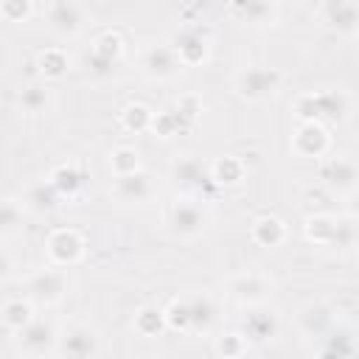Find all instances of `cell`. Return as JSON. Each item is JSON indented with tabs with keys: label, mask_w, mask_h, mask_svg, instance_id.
Returning a JSON list of instances; mask_svg holds the SVG:
<instances>
[{
	"label": "cell",
	"mask_w": 359,
	"mask_h": 359,
	"mask_svg": "<svg viewBox=\"0 0 359 359\" xmlns=\"http://www.w3.org/2000/svg\"><path fill=\"white\" fill-rule=\"evenodd\" d=\"M208 216L196 202H180L171 210V230L177 236H196L199 230H205Z\"/></svg>",
	"instance_id": "3957f363"
},
{
	"label": "cell",
	"mask_w": 359,
	"mask_h": 359,
	"mask_svg": "<svg viewBox=\"0 0 359 359\" xmlns=\"http://www.w3.org/2000/svg\"><path fill=\"white\" fill-rule=\"evenodd\" d=\"M244 331L252 337V339H266L275 334V317L266 314V311H252L247 320H244Z\"/></svg>",
	"instance_id": "7402d4cb"
},
{
	"label": "cell",
	"mask_w": 359,
	"mask_h": 359,
	"mask_svg": "<svg viewBox=\"0 0 359 359\" xmlns=\"http://www.w3.org/2000/svg\"><path fill=\"white\" fill-rule=\"evenodd\" d=\"M325 22L339 34H353L356 28V8L351 0H331L325 6Z\"/></svg>",
	"instance_id": "8fae6325"
},
{
	"label": "cell",
	"mask_w": 359,
	"mask_h": 359,
	"mask_svg": "<svg viewBox=\"0 0 359 359\" xmlns=\"http://www.w3.org/2000/svg\"><path fill=\"white\" fill-rule=\"evenodd\" d=\"M323 180L328 185H334L337 191H351L353 182H356V165L345 157H337V160H328L323 165Z\"/></svg>",
	"instance_id": "9c48e42d"
},
{
	"label": "cell",
	"mask_w": 359,
	"mask_h": 359,
	"mask_svg": "<svg viewBox=\"0 0 359 359\" xmlns=\"http://www.w3.org/2000/svg\"><path fill=\"white\" fill-rule=\"evenodd\" d=\"M188 303V328H208L213 320V306L208 297H191Z\"/></svg>",
	"instance_id": "ffe728a7"
},
{
	"label": "cell",
	"mask_w": 359,
	"mask_h": 359,
	"mask_svg": "<svg viewBox=\"0 0 359 359\" xmlns=\"http://www.w3.org/2000/svg\"><path fill=\"white\" fill-rule=\"evenodd\" d=\"M163 317H168V323H171L174 328H188V303H185V300L171 303L168 314H163Z\"/></svg>",
	"instance_id": "e575fe53"
},
{
	"label": "cell",
	"mask_w": 359,
	"mask_h": 359,
	"mask_svg": "<svg viewBox=\"0 0 359 359\" xmlns=\"http://www.w3.org/2000/svg\"><path fill=\"white\" fill-rule=\"evenodd\" d=\"M252 238L258 244H264V247H275L283 238V224L278 219H272V216H264V219H258L252 224Z\"/></svg>",
	"instance_id": "e0dca14e"
},
{
	"label": "cell",
	"mask_w": 359,
	"mask_h": 359,
	"mask_svg": "<svg viewBox=\"0 0 359 359\" xmlns=\"http://www.w3.org/2000/svg\"><path fill=\"white\" fill-rule=\"evenodd\" d=\"M81 247L84 244H81L79 233H73V230H59V233H53L48 238V252L59 264H73L81 255Z\"/></svg>",
	"instance_id": "8992f818"
},
{
	"label": "cell",
	"mask_w": 359,
	"mask_h": 359,
	"mask_svg": "<svg viewBox=\"0 0 359 359\" xmlns=\"http://www.w3.org/2000/svg\"><path fill=\"white\" fill-rule=\"evenodd\" d=\"M39 70L48 76V79H59L67 73V56L62 50H45L39 56Z\"/></svg>",
	"instance_id": "cb8c5ba5"
},
{
	"label": "cell",
	"mask_w": 359,
	"mask_h": 359,
	"mask_svg": "<svg viewBox=\"0 0 359 359\" xmlns=\"http://www.w3.org/2000/svg\"><path fill=\"white\" fill-rule=\"evenodd\" d=\"M160 328H163V314H160L157 309H143V311L137 314V331H140V334L151 337V334H157Z\"/></svg>",
	"instance_id": "4dcf8cb0"
},
{
	"label": "cell",
	"mask_w": 359,
	"mask_h": 359,
	"mask_svg": "<svg viewBox=\"0 0 359 359\" xmlns=\"http://www.w3.org/2000/svg\"><path fill=\"white\" fill-rule=\"evenodd\" d=\"M48 101H50V95H48L45 87H28V90H22V95H20V104H22V109H28V112H42V109L48 107Z\"/></svg>",
	"instance_id": "f1b7e54d"
},
{
	"label": "cell",
	"mask_w": 359,
	"mask_h": 359,
	"mask_svg": "<svg viewBox=\"0 0 359 359\" xmlns=\"http://www.w3.org/2000/svg\"><path fill=\"white\" fill-rule=\"evenodd\" d=\"M143 67H146V73H151L157 79H168V76L177 73L180 59H177L174 48H151L143 59Z\"/></svg>",
	"instance_id": "30bf717a"
},
{
	"label": "cell",
	"mask_w": 359,
	"mask_h": 359,
	"mask_svg": "<svg viewBox=\"0 0 359 359\" xmlns=\"http://www.w3.org/2000/svg\"><path fill=\"white\" fill-rule=\"evenodd\" d=\"M93 351H95V339H93V334L84 331V328L70 331V334L65 337V342H62V353H70V356H87V353H93Z\"/></svg>",
	"instance_id": "ac0fdd59"
},
{
	"label": "cell",
	"mask_w": 359,
	"mask_h": 359,
	"mask_svg": "<svg viewBox=\"0 0 359 359\" xmlns=\"http://www.w3.org/2000/svg\"><path fill=\"white\" fill-rule=\"evenodd\" d=\"M112 168H115V174L137 171V151H132V149H118V151L112 154Z\"/></svg>",
	"instance_id": "d6a6232c"
},
{
	"label": "cell",
	"mask_w": 359,
	"mask_h": 359,
	"mask_svg": "<svg viewBox=\"0 0 359 359\" xmlns=\"http://www.w3.org/2000/svg\"><path fill=\"white\" fill-rule=\"evenodd\" d=\"M3 323L20 331L22 325H28V323H31V309H28L25 303L14 300V303H8V306L3 309Z\"/></svg>",
	"instance_id": "4316f807"
},
{
	"label": "cell",
	"mask_w": 359,
	"mask_h": 359,
	"mask_svg": "<svg viewBox=\"0 0 359 359\" xmlns=\"http://www.w3.org/2000/svg\"><path fill=\"white\" fill-rule=\"evenodd\" d=\"M81 182H84V177H81V171L73 168V165H59V168L50 174V185H53L59 194H73V191L81 188Z\"/></svg>",
	"instance_id": "d6986e66"
},
{
	"label": "cell",
	"mask_w": 359,
	"mask_h": 359,
	"mask_svg": "<svg viewBox=\"0 0 359 359\" xmlns=\"http://www.w3.org/2000/svg\"><path fill=\"white\" fill-rule=\"evenodd\" d=\"M149 123H151V112H149L143 104H132V107L123 109V126H126V129L140 132V129H146Z\"/></svg>",
	"instance_id": "f546056e"
},
{
	"label": "cell",
	"mask_w": 359,
	"mask_h": 359,
	"mask_svg": "<svg viewBox=\"0 0 359 359\" xmlns=\"http://www.w3.org/2000/svg\"><path fill=\"white\" fill-rule=\"evenodd\" d=\"M233 292L241 300H258V297H264L269 292V283L264 278H258V275H247V278L233 280Z\"/></svg>",
	"instance_id": "44dd1931"
},
{
	"label": "cell",
	"mask_w": 359,
	"mask_h": 359,
	"mask_svg": "<svg viewBox=\"0 0 359 359\" xmlns=\"http://www.w3.org/2000/svg\"><path fill=\"white\" fill-rule=\"evenodd\" d=\"M174 180L182 188H199V191L213 182L210 171H205V165L199 160H194V157H185V160L174 163Z\"/></svg>",
	"instance_id": "52a82bcc"
},
{
	"label": "cell",
	"mask_w": 359,
	"mask_h": 359,
	"mask_svg": "<svg viewBox=\"0 0 359 359\" xmlns=\"http://www.w3.org/2000/svg\"><path fill=\"white\" fill-rule=\"evenodd\" d=\"M115 196L121 202H143V199H149L151 196V177L149 174H140V171L118 174Z\"/></svg>",
	"instance_id": "277c9868"
},
{
	"label": "cell",
	"mask_w": 359,
	"mask_h": 359,
	"mask_svg": "<svg viewBox=\"0 0 359 359\" xmlns=\"http://www.w3.org/2000/svg\"><path fill=\"white\" fill-rule=\"evenodd\" d=\"M48 22L56 34H76L81 28V8L73 0H53L48 11Z\"/></svg>",
	"instance_id": "5b68a950"
},
{
	"label": "cell",
	"mask_w": 359,
	"mask_h": 359,
	"mask_svg": "<svg viewBox=\"0 0 359 359\" xmlns=\"http://www.w3.org/2000/svg\"><path fill=\"white\" fill-rule=\"evenodd\" d=\"M334 241H337V247H351V244H353V222H351V219L334 224V238H331V244H334Z\"/></svg>",
	"instance_id": "836d02e7"
},
{
	"label": "cell",
	"mask_w": 359,
	"mask_h": 359,
	"mask_svg": "<svg viewBox=\"0 0 359 359\" xmlns=\"http://www.w3.org/2000/svg\"><path fill=\"white\" fill-rule=\"evenodd\" d=\"M325 143H328V137H325V132L314 123V121H309L306 126H300V132H297V137H294V146H297V151H303V154H320L323 149H325Z\"/></svg>",
	"instance_id": "9a60e30c"
},
{
	"label": "cell",
	"mask_w": 359,
	"mask_h": 359,
	"mask_svg": "<svg viewBox=\"0 0 359 359\" xmlns=\"http://www.w3.org/2000/svg\"><path fill=\"white\" fill-rule=\"evenodd\" d=\"M266 3H272V0H266Z\"/></svg>",
	"instance_id": "f35d334b"
},
{
	"label": "cell",
	"mask_w": 359,
	"mask_h": 359,
	"mask_svg": "<svg viewBox=\"0 0 359 359\" xmlns=\"http://www.w3.org/2000/svg\"><path fill=\"white\" fill-rule=\"evenodd\" d=\"M17 224H20V208H17V202L3 199L0 202V233H11Z\"/></svg>",
	"instance_id": "1f68e13d"
},
{
	"label": "cell",
	"mask_w": 359,
	"mask_h": 359,
	"mask_svg": "<svg viewBox=\"0 0 359 359\" xmlns=\"http://www.w3.org/2000/svg\"><path fill=\"white\" fill-rule=\"evenodd\" d=\"M56 199H59V191L50 185V182H39L28 191V205L34 210H53L56 208Z\"/></svg>",
	"instance_id": "603a6c76"
},
{
	"label": "cell",
	"mask_w": 359,
	"mask_h": 359,
	"mask_svg": "<svg viewBox=\"0 0 359 359\" xmlns=\"http://www.w3.org/2000/svg\"><path fill=\"white\" fill-rule=\"evenodd\" d=\"M50 339H53V328H50L48 323L31 320L28 325L20 328V342H22V348H28V351H39V348H45Z\"/></svg>",
	"instance_id": "2e32d148"
},
{
	"label": "cell",
	"mask_w": 359,
	"mask_h": 359,
	"mask_svg": "<svg viewBox=\"0 0 359 359\" xmlns=\"http://www.w3.org/2000/svg\"><path fill=\"white\" fill-rule=\"evenodd\" d=\"M8 272H11V261H8V255H6V252H0V280H3V278H8Z\"/></svg>",
	"instance_id": "74e56055"
},
{
	"label": "cell",
	"mask_w": 359,
	"mask_h": 359,
	"mask_svg": "<svg viewBox=\"0 0 359 359\" xmlns=\"http://www.w3.org/2000/svg\"><path fill=\"white\" fill-rule=\"evenodd\" d=\"M334 219H328V216H317V219H309V227H306V233H309V238L311 241H320V244H331V238H334Z\"/></svg>",
	"instance_id": "484cf974"
},
{
	"label": "cell",
	"mask_w": 359,
	"mask_h": 359,
	"mask_svg": "<svg viewBox=\"0 0 359 359\" xmlns=\"http://www.w3.org/2000/svg\"><path fill=\"white\" fill-rule=\"evenodd\" d=\"M325 323H328V311H325L323 306H306L303 314H300V325H303V331H309V334L323 331Z\"/></svg>",
	"instance_id": "83f0119b"
},
{
	"label": "cell",
	"mask_w": 359,
	"mask_h": 359,
	"mask_svg": "<svg viewBox=\"0 0 359 359\" xmlns=\"http://www.w3.org/2000/svg\"><path fill=\"white\" fill-rule=\"evenodd\" d=\"M351 104H348V95H342L339 90L337 93H317V95H303L297 101V112L306 118V121H317V118H331V121H342L348 115Z\"/></svg>",
	"instance_id": "6da1fadb"
},
{
	"label": "cell",
	"mask_w": 359,
	"mask_h": 359,
	"mask_svg": "<svg viewBox=\"0 0 359 359\" xmlns=\"http://www.w3.org/2000/svg\"><path fill=\"white\" fill-rule=\"evenodd\" d=\"M118 53H121V36H115V34H104V36L95 39L93 53H90L87 62H90L93 70L104 73L107 67H112V62L118 59Z\"/></svg>",
	"instance_id": "ba28073f"
},
{
	"label": "cell",
	"mask_w": 359,
	"mask_h": 359,
	"mask_svg": "<svg viewBox=\"0 0 359 359\" xmlns=\"http://www.w3.org/2000/svg\"><path fill=\"white\" fill-rule=\"evenodd\" d=\"M236 342H238V337H236V334H230V337H227V345H224V342H219V351H222V353H224V351H227V353H233V351H238V348H236Z\"/></svg>",
	"instance_id": "8d00e7d4"
},
{
	"label": "cell",
	"mask_w": 359,
	"mask_h": 359,
	"mask_svg": "<svg viewBox=\"0 0 359 359\" xmlns=\"http://www.w3.org/2000/svg\"><path fill=\"white\" fill-rule=\"evenodd\" d=\"M278 81L280 76L275 70H266V67H250L244 73H238L236 79V90L238 95L250 98V101H258V98H266L278 90Z\"/></svg>",
	"instance_id": "7a4b0ae2"
},
{
	"label": "cell",
	"mask_w": 359,
	"mask_h": 359,
	"mask_svg": "<svg viewBox=\"0 0 359 359\" xmlns=\"http://www.w3.org/2000/svg\"><path fill=\"white\" fill-rule=\"evenodd\" d=\"M210 177H213V182L233 185V182H238V180H241V163H238V160H233V157H224V160H219V163L213 165Z\"/></svg>",
	"instance_id": "d4e9b609"
},
{
	"label": "cell",
	"mask_w": 359,
	"mask_h": 359,
	"mask_svg": "<svg viewBox=\"0 0 359 359\" xmlns=\"http://www.w3.org/2000/svg\"><path fill=\"white\" fill-rule=\"evenodd\" d=\"M62 292H65V275H62V272L45 269V272H39V275L31 280V294H34L36 300H56Z\"/></svg>",
	"instance_id": "4fadbf2b"
},
{
	"label": "cell",
	"mask_w": 359,
	"mask_h": 359,
	"mask_svg": "<svg viewBox=\"0 0 359 359\" xmlns=\"http://www.w3.org/2000/svg\"><path fill=\"white\" fill-rule=\"evenodd\" d=\"M31 11V0H3V14L8 20H22Z\"/></svg>",
	"instance_id": "d590c367"
},
{
	"label": "cell",
	"mask_w": 359,
	"mask_h": 359,
	"mask_svg": "<svg viewBox=\"0 0 359 359\" xmlns=\"http://www.w3.org/2000/svg\"><path fill=\"white\" fill-rule=\"evenodd\" d=\"M174 53H177L180 62H185V65H196V62L205 59V53H208V42H205L196 31H185V34H180L177 42H174Z\"/></svg>",
	"instance_id": "7c38bea8"
},
{
	"label": "cell",
	"mask_w": 359,
	"mask_h": 359,
	"mask_svg": "<svg viewBox=\"0 0 359 359\" xmlns=\"http://www.w3.org/2000/svg\"><path fill=\"white\" fill-rule=\"evenodd\" d=\"M230 11L252 25H261L266 20H272V6L266 0H230Z\"/></svg>",
	"instance_id": "5bb4252c"
}]
</instances>
